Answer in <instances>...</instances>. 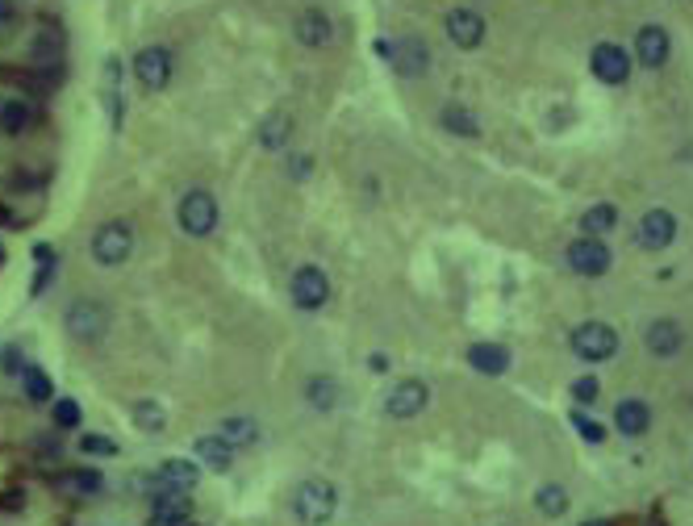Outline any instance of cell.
Wrapping results in <instances>:
<instances>
[{"label":"cell","instance_id":"1","mask_svg":"<svg viewBox=\"0 0 693 526\" xmlns=\"http://www.w3.org/2000/svg\"><path fill=\"white\" fill-rule=\"evenodd\" d=\"M293 510H297V518H301L305 526L330 522V518H335V510H338L335 485H330V480H322V477L301 480V485H297V497H293Z\"/></svg>","mask_w":693,"mask_h":526},{"label":"cell","instance_id":"2","mask_svg":"<svg viewBox=\"0 0 693 526\" xmlns=\"http://www.w3.org/2000/svg\"><path fill=\"white\" fill-rule=\"evenodd\" d=\"M568 343H573V351L584 364H602V359H610L618 351V330L610 322H581Z\"/></svg>","mask_w":693,"mask_h":526},{"label":"cell","instance_id":"3","mask_svg":"<svg viewBox=\"0 0 693 526\" xmlns=\"http://www.w3.org/2000/svg\"><path fill=\"white\" fill-rule=\"evenodd\" d=\"M176 218H180V230H184V234H192V239H205V234H213V230H218V201H213V192L192 189L189 197L180 201Z\"/></svg>","mask_w":693,"mask_h":526},{"label":"cell","instance_id":"4","mask_svg":"<svg viewBox=\"0 0 693 526\" xmlns=\"http://www.w3.org/2000/svg\"><path fill=\"white\" fill-rule=\"evenodd\" d=\"M134 251V230L126 222H105V226L92 234V259L100 268H121Z\"/></svg>","mask_w":693,"mask_h":526},{"label":"cell","instance_id":"5","mask_svg":"<svg viewBox=\"0 0 693 526\" xmlns=\"http://www.w3.org/2000/svg\"><path fill=\"white\" fill-rule=\"evenodd\" d=\"M134 80L147 92H163L171 80V50L168 46H142L134 55Z\"/></svg>","mask_w":693,"mask_h":526},{"label":"cell","instance_id":"6","mask_svg":"<svg viewBox=\"0 0 693 526\" xmlns=\"http://www.w3.org/2000/svg\"><path fill=\"white\" fill-rule=\"evenodd\" d=\"M109 330V309L100 305V301H76V305L67 309V335L71 338H84V343H92V338H100Z\"/></svg>","mask_w":693,"mask_h":526},{"label":"cell","instance_id":"7","mask_svg":"<svg viewBox=\"0 0 693 526\" xmlns=\"http://www.w3.org/2000/svg\"><path fill=\"white\" fill-rule=\"evenodd\" d=\"M589 67L602 84H626L631 80V55H626L618 42H597L594 55H589Z\"/></svg>","mask_w":693,"mask_h":526},{"label":"cell","instance_id":"8","mask_svg":"<svg viewBox=\"0 0 693 526\" xmlns=\"http://www.w3.org/2000/svg\"><path fill=\"white\" fill-rule=\"evenodd\" d=\"M610 263H615V259H610V247H605L602 239H589V234H584V239H576L573 247H568V268H573L576 276H605Z\"/></svg>","mask_w":693,"mask_h":526},{"label":"cell","instance_id":"9","mask_svg":"<svg viewBox=\"0 0 693 526\" xmlns=\"http://www.w3.org/2000/svg\"><path fill=\"white\" fill-rule=\"evenodd\" d=\"M426 401H430V385L418 376H406L385 397V409H388V418H418L426 409Z\"/></svg>","mask_w":693,"mask_h":526},{"label":"cell","instance_id":"10","mask_svg":"<svg viewBox=\"0 0 693 526\" xmlns=\"http://www.w3.org/2000/svg\"><path fill=\"white\" fill-rule=\"evenodd\" d=\"M293 301H297V309H322L330 301V280L322 268H301L297 276H293Z\"/></svg>","mask_w":693,"mask_h":526},{"label":"cell","instance_id":"11","mask_svg":"<svg viewBox=\"0 0 693 526\" xmlns=\"http://www.w3.org/2000/svg\"><path fill=\"white\" fill-rule=\"evenodd\" d=\"M677 239V218L668 209H647L644 222H639V247L644 251H664L673 247Z\"/></svg>","mask_w":693,"mask_h":526},{"label":"cell","instance_id":"12","mask_svg":"<svg viewBox=\"0 0 693 526\" xmlns=\"http://www.w3.org/2000/svg\"><path fill=\"white\" fill-rule=\"evenodd\" d=\"M197 480H201V468L192 464V459H163L159 464V472L150 477V489H176V493H192L197 489Z\"/></svg>","mask_w":693,"mask_h":526},{"label":"cell","instance_id":"13","mask_svg":"<svg viewBox=\"0 0 693 526\" xmlns=\"http://www.w3.org/2000/svg\"><path fill=\"white\" fill-rule=\"evenodd\" d=\"M192 518V501L189 493H176V489H163V493L150 501V526H189Z\"/></svg>","mask_w":693,"mask_h":526},{"label":"cell","instance_id":"14","mask_svg":"<svg viewBox=\"0 0 693 526\" xmlns=\"http://www.w3.org/2000/svg\"><path fill=\"white\" fill-rule=\"evenodd\" d=\"M668 50H673V42H668L664 26H644V30L635 34V59L644 63V67H664Z\"/></svg>","mask_w":693,"mask_h":526},{"label":"cell","instance_id":"15","mask_svg":"<svg viewBox=\"0 0 693 526\" xmlns=\"http://www.w3.org/2000/svg\"><path fill=\"white\" fill-rule=\"evenodd\" d=\"M447 34H451L456 46L476 50L481 42H485V21H481V13H472V9H451L447 13Z\"/></svg>","mask_w":693,"mask_h":526},{"label":"cell","instance_id":"16","mask_svg":"<svg viewBox=\"0 0 693 526\" xmlns=\"http://www.w3.org/2000/svg\"><path fill=\"white\" fill-rule=\"evenodd\" d=\"M681 343H685V330L677 326L673 318H656L652 326L644 330V347L660 359H673L677 351H681Z\"/></svg>","mask_w":693,"mask_h":526},{"label":"cell","instance_id":"17","mask_svg":"<svg viewBox=\"0 0 693 526\" xmlns=\"http://www.w3.org/2000/svg\"><path fill=\"white\" fill-rule=\"evenodd\" d=\"M388 63L397 67V76H426L430 50H426L422 38H401V42H393V59Z\"/></svg>","mask_w":693,"mask_h":526},{"label":"cell","instance_id":"18","mask_svg":"<svg viewBox=\"0 0 693 526\" xmlns=\"http://www.w3.org/2000/svg\"><path fill=\"white\" fill-rule=\"evenodd\" d=\"M615 427H618V435H626V438H639V435H647V427H652V409H647L644 401L626 397L623 406L615 409Z\"/></svg>","mask_w":693,"mask_h":526},{"label":"cell","instance_id":"19","mask_svg":"<svg viewBox=\"0 0 693 526\" xmlns=\"http://www.w3.org/2000/svg\"><path fill=\"white\" fill-rule=\"evenodd\" d=\"M192 451H197V459L201 464H209L213 472H230V464H234V447H230L218 430H213V435H201Z\"/></svg>","mask_w":693,"mask_h":526},{"label":"cell","instance_id":"20","mask_svg":"<svg viewBox=\"0 0 693 526\" xmlns=\"http://www.w3.org/2000/svg\"><path fill=\"white\" fill-rule=\"evenodd\" d=\"M468 364H472L476 372H485V376H502L505 367H510V351H505L502 343H472V347H468Z\"/></svg>","mask_w":693,"mask_h":526},{"label":"cell","instance_id":"21","mask_svg":"<svg viewBox=\"0 0 693 526\" xmlns=\"http://www.w3.org/2000/svg\"><path fill=\"white\" fill-rule=\"evenodd\" d=\"M297 38L305 42V46H326L330 42V17L322 9H305L297 17Z\"/></svg>","mask_w":693,"mask_h":526},{"label":"cell","instance_id":"22","mask_svg":"<svg viewBox=\"0 0 693 526\" xmlns=\"http://www.w3.org/2000/svg\"><path fill=\"white\" fill-rule=\"evenodd\" d=\"M129 418H134V427L147 430V435H163V427H168V414H163V406L159 401H134L129 406Z\"/></svg>","mask_w":693,"mask_h":526},{"label":"cell","instance_id":"23","mask_svg":"<svg viewBox=\"0 0 693 526\" xmlns=\"http://www.w3.org/2000/svg\"><path fill=\"white\" fill-rule=\"evenodd\" d=\"M439 121H443L451 134H460V139H476V134H481V118H476L472 109H464V105H447V109L439 113Z\"/></svg>","mask_w":693,"mask_h":526},{"label":"cell","instance_id":"24","mask_svg":"<svg viewBox=\"0 0 693 526\" xmlns=\"http://www.w3.org/2000/svg\"><path fill=\"white\" fill-rule=\"evenodd\" d=\"M55 489H63V493H100L105 489V477H100L97 468H79V472H71V477H59L55 480Z\"/></svg>","mask_w":693,"mask_h":526},{"label":"cell","instance_id":"25","mask_svg":"<svg viewBox=\"0 0 693 526\" xmlns=\"http://www.w3.org/2000/svg\"><path fill=\"white\" fill-rule=\"evenodd\" d=\"M615 226H618V209L615 205H594L581 218V230L589 234V239H602V234H610Z\"/></svg>","mask_w":693,"mask_h":526},{"label":"cell","instance_id":"26","mask_svg":"<svg viewBox=\"0 0 693 526\" xmlns=\"http://www.w3.org/2000/svg\"><path fill=\"white\" fill-rule=\"evenodd\" d=\"M288 126H293V121H288V113H272V118L259 126V147H264V150H280L288 142Z\"/></svg>","mask_w":693,"mask_h":526},{"label":"cell","instance_id":"27","mask_svg":"<svg viewBox=\"0 0 693 526\" xmlns=\"http://www.w3.org/2000/svg\"><path fill=\"white\" fill-rule=\"evenodd\" d=\"M30 126V105H26V100H5V105H0V129H5V134H21V129Z\"/></svg>","mask_w":693,"mask_h":526},{"label":"cell","instance_id":"28","mask_svg":"<svg viewBox=\"0 0 693 526\" xmlns=\"http://www.w3.org/2000/svg\"><path fill=\"white\" fill-rule=\"evenodd\" d=\"M21 385H26V397L38 401V406H42V401L55 397V385H50V376L42 372V367H34V364L26 367V372H21Z\"/></svg>","mask_w":693,"mask_h":526},{"label":"cell","instance_id":"29","mask_svg":"<svg viewBox=\"0 0 693 526\" xmlns=\"http://www.w3.org/2000/svg\"><path fill=\"white\" fill-rule=\"evenodd\" d=\"M218 435L226 438L230 447H251L255 443V422H251V418H226L218 427Z\"/></svg>","mask_w":693,"mask_h":526},{"label":"cell","instance_id":"30","mask_svg":"<svg viewBox=\"0 0 693 526\" xmlns=\"http://www.w3.org/2000/svg\"><path fill=\"white\" fill-rule=\"evenodd\" d=\"M305 397H309V406H317V409H335V401H338V380L314 376V380L305 385Z\"/></svg>","mask_w":693,"mask_h":526},{"label":"cell","instance_id":"31","mask_svg":"<svg viewBox=\"0 0 693 526\" xmlns=\"http://www.w3.org/2000/svg\"><path fill=\"white\" fill-rule=\"evenodd\" d=\"M535 506H539V514L560 518V514L568 510V493H564L560 485H543V489H539V501H535Z\"/></svg>","mask_w":693,"mask_h":526},{"label":"cell","instance_id":"32","mask_svg":"<svg viewBox=\"0 0 693 526\" xmlns=\"http://www.w3.org/2000/svg\"><path fill=\"white\" fill-rule=\"evenodd\" d=\"M50 418H55V427L59 430H79V422H84L79 401H55V406H50Z\"/></svg>","mask_w":693,"mask_h":526},{"label":"cell","instance_id":"33","mask_svg":"<svg viewBox=\"0 0 693 526\" xmlns=\"http://www.w3.org/2000/svg\"><path fill=\"white\" fill-rule=\"evenodd\" d=\"M79 451H84V456H118V443L105 435H84L79 438Z\"/></svg>","mask_w":693,"mask_h":526},{"label":"cell","instance_id":"34","mask_svg":"<svg viewBox=\"0 0 693 526\" xmlns=\"http://www.w3.org/2000/svg\"><path fill=\"white\" fill-rule=\"evenodd\" d=\"M573 427H576V435H581L584 443H602V438H605V430L597 427L594 418H581V409L573 414Z\"/></svg>","mask_w":693,"mask_h":526},{"label":"cell","instance_id":"35","mask_svg":"<svg viewBox=\"0 0 693 526\" xmlns=\"http://www.w3.org/2000/svg\"><path fill=\"white\" fill-rule=\"evenodd\" d=\"M573 397L581 401V406H594V401H597V380L594 376H581L573 385Z\"/></svg>","mask_w":693,"mask_h":526},{"label":"cell","instance_id":"36","mask_svg":"<svg viewBox=\"0 0 693 526\" xmlns=\"http://www.w3.org/2000/svg\"><path fill=\"white\" fill-rule=\"evenodd\" d=\"M0 367H5V372H26V364H21V351L17 347H5V351H0Z\"/></svg>","mask_w":693,"mask_h":526},{"label":"cell","instance_id":"37","mask_svg":"<svg viewBox=\"0 0 693 526\" xmlns=\"http://www.w3.org/2000/svg\"><path fill=\"white\" fill-rule=\"evenodd\" d=\"M309 171H314V160H309V155H297V160H293V176L305 180Z\"/></svg>","mask_w":693,"mask_h":526},{"label":"cell","instance_id":"38","mask_svg":"<svg viewBox=\"0 0 693 526\" xmlns=\"http://www.w3.org/2000/svg\"><path fill=\"white\" fill-rule=\"evenodd\" d=\"M34 259H38V263H55V247L38 242V247H34Z\"/></svg>","mask_w":693,"mask_h":526},{"label":"cell","instance_id":"39","mask_svg":"<svg viewBox=\"0 0 693 526\" xmlns=\"http://www.w3.org/2000/svg\"><path fill=\"white\" fill-rule=\"evenodd\" d=\"M367 367H372V372H388V359L385 356H372V359H367Z\"/></svg>","mask_w":693,"mask_h":526},{"label":"cell","instance_id":"40","mask_svg":"<svg viewBox=\"0 0 693 526\" xmlns=\"http://www.w3.org/2000/svg\"><path fill=\"white\" fill-rule=\"evenodd\" d=\"M13 17V0H0V21H9Z\"/></svg>","mask_w":693,"mask_h":526},{"label":"cell","instance_id":"41","mask_svg":"<svg viewBox=\"0 0 693 526\" xmlns=\"http://www.w3.org/2000/svg\"><path fill=\"white\" fill-rule=\"evenodd\" d=\"M9 222H13V213H9L5 205H0V226H9Z\"/></svg>","mask_w":693,"mask_h":526},{"label":"cell","instance_id":"42","mask_svg":"<svg viewBox=\"0 0 693 526\" xmlns=\"http://www.w3.org/2000/svg\"><path fill=\"white\" fill-rule=\"evenodd\" d=\"M584 526H610V522H584Z\"/></svg>","mask_w":693,"mask_h":526},{"label":"cell","instance_id":"43","mask_svg":"<svg viewBox=\"0 0 693 526\" xmlns=\"http://www.w3.org/2000/svg\"><path fill=\"white\" fill-rule=\"evenodd\" d=\"M189 526H197V522H189Z\"/></svg>","mask_w":693,"mask_h":526}]
</instances>
